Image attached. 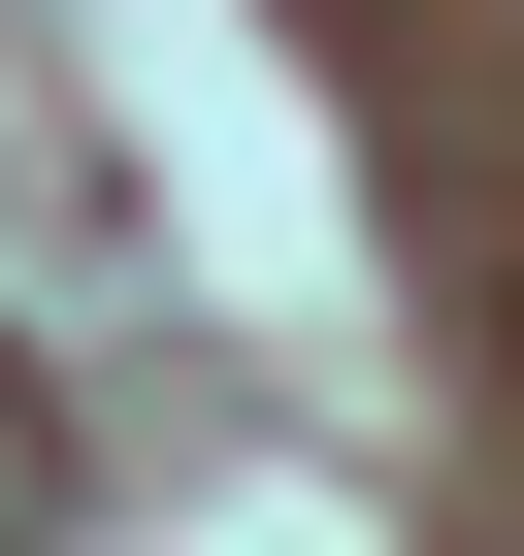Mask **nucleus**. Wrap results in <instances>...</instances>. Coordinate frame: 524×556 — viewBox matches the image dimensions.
I'll return each mask as SVG.
<instances>
[{"label": "nucleus", "mask_w": 524, "mask_h": 556, "mask_svg": "<svg viewBox=\"0 0 524 556\" xmlns=\"http://www.w3.org/2000/svg\"><path fill=\"white\" fill-rule=\"evenodd\" d=\"M34 491H66V458H34V393H0V556H34Z\"/></svg>", "instance_id": "obj_1"}]
</instances>
